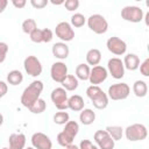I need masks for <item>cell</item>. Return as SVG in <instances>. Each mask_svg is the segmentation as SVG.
I'll list each match as a JSON object with an SVG mask.
<instances>
[{
	"label": "cell",
	"instance_id": "1",
	"mask_svg": "<svg viewBox=\"0 0 149 149\" xmlns=\"http://www.w3.org/2000/svg\"><path fill=\"white\" fill-rule=\"evenodd\" d=\"M43 83L41 80H34L31 81L22 92L21 94V104L22 106H24L26 108H30L34 102H36L40 97H41V93L43 91Z\"/></svg>",
	"mask_w": 149,
	"mask_h": 149
},
{
	"label": "cell",
	"instance_id": "38",
	"mask_svg": "<svg viewBox=\"0 0 149 149\" xmlns=\"http://www.w3.org/2000/svg\"><path fill=\"white\" fill-rule=\"evenodd\" d=\"M49 3L48 0H30V5L36 9H42Z\"/></svg>",
	"mask_w": 149,
	"mask_h": 149
},
{
	"label": "cell",
	"instance_id": "14",
	"mask_svg": "<svg viewBox=\"0 0 149 149\" xmlns=\"http://www.w3.org/2000/svg\"><path fill=\"white\" fill-rule=\"evenodd\" d=\"M31 147L35 149H51L52 148V142L50 137L41 132H36L31 135Z\"/></svg>",
	"mask_w": 149,
	"mask_h": 149
},
{
	"label": "cell",
	"instance_id": "25",
	"mask_svg": "<svg viewBox=\"0 0 149 149\" xmlns=\"http://www.w3.org/2000/svg\"><path fill=\"white\" fill-rule=\"evenodd\" d=\"M90 71H91V68L86 64V63H80L77 65L76 68V78L78 80H88V77H90Z\"/></svg>",
	"mask_w": 149,
	"mask_h": 149
},
{
	"label": "cell",
	"instance_id": "33",
	"mask_svg": "<svg viewBox=\"0 0 149 149\" xmlns=\"http://www.w3.org/2000/svg\"><path fill=\"white\" fill-rule=\"evenodd\" d=\"M30 41L34 43H43V37H42V29L36 28L31 34H29Z\"/></svg>",
	"mask_w": 149,
	"mask_h": 149
},
{
	"label": "cell",
	"instance_id": "2",
	"mask_svg": "<svg viewBox=\"0 0 149 149\" xmlns=\"http://www.w3.org/2000/svg\"><path fill=\"white\" fill-rule=\"evenodd\" d=\"M86 95L92 101L94 108L97 109H105L108 106V97L102 91V88L98 85H90L86 88Z\"/></svg>",
	"mask_w": 149,
	"mask_h": 149
},
{
	"label": "cell",
	"instance_id": "24",
	"mask_svg": "<svg viewBox=\"0 0 149 149\" xmlns=\"http://www.w3.org/2000/svg\"><path fill=\"white\" fill-rule=\"evenodd\" d=\"M61 84H62V87H63L66 92H68V91L72 92V91H74V90L78 88L79 80L76 78V76H73V74H68L66 78H65Z\"/></svg>",
	"mask_w": 149,
	"mask_h": 149
},
{
	"label": "cell",
	"instance_id": "19",
	"mask_svg": "<svg viewBox=\"0 0 149 149\" xmlns=\"http://www.w3.org/2000/svg\"><path fill=\"white\" fill-rule=\"evenodd\" d=\"M85 102L81 95L79 94H73L71 97H69L68 99V108L73 111V112H80L81 109H84Z\"/></svg>",
	"mask_w": 149,
	"mask_h": 149
},
{
	"label": "cell",
	"instance_id": "36",
	"mask_svg": "<svg viewBox=\"0 0 149 149\" xmlns=\"http://www.w3.org/2000/svg\"><path fill=\"white\" fill-rule=\"evenodd\" d=\"M140 72L144 77H149V58H146L142 63H140Z\"/></svg>",
	"mask_w": 149,
	"mask_h": 149
},
{
	"label": "cell",
	"instance_id": "22",
	"mask_svg": "<svg viewBox=\"0 0 149 149\" xmlns=\"http://www.w3.org/2000/svg\"><path fill=\"white\" fill-rule=\"evenodd\" d=\"M133 93L137 97V98H143L147 95L148 93V85L144 80H135L133 84Z\"/></svg>",
	"mask_w": 149,
	"mask_h": 149
},
{
	"label": "cell",
	"instance_id": "27",
	"mask_svg": "<svg viewBox=\"0 0 149 149\" xmlns=\"http://www.w3.org/2000/svg\"><path fill=\"white\" fill-rule=\"evenodd\" d=\"M105 130L114 141H120L123 136V128L121 126H107Z\"/></svg>",
	"mask_w": 149,
	"mask_h": 149
},
{
	"label": "cell",
	"instance_id": "28",
	"mask_svg": "<svg viewBox=\"0 0 149 149\" xmlns=\"http://www.w3.org/2000/svg\"><path fill=\"white\" fill-rule=\"evenodd\" d=\"M52 120L56 125H61V126H64L69 120H70V115L68 112L65 111H59V112H56L52 116Z\"/></svg>",
	"mask_w": 149,
	"mask_h": 149
},
{
	"label": "cell",
	"instance_id": "10",
	"mask_svg": "<svg viewBox=\"0 0 149 149\" xmlns=\"http://www.w3.org/2000/svg\"><path fill=\"white\" fill-rule=\"evenodd\" d=\"M93 140L98 149H114L115 147V141L108 135V133L105 129L97 130L93 135Z\"/></svg>",
	"mask_w": 149,
	"mask_h": 149
},
{
	"label": "cell",
	"instance_id": "42",
	"mask_svg": "<svg viewBox=\"0 0 149 149\" xmlns=\"http://www.w3.org/2000/svg\"><path fill=\"white\" fill-rule=\"evenodd\" d=\"M7 5H8V1L7 0H0V14L5 12Z\"/></svg>",
	"mask_w": 149,
	"mask_h": 149
},
{
	"label": "cell",
	"instance_id": "7",
	"mask_svg": "<svg viewBox=\"0 0 149 149\" xmlns=\"http://www.w3.org/2000/svg\"><path fill=\"white\" fill-rule=\"evenodd\" d=\"M23 68L27 74H29L30 77H38L42 71H43V66L41 61L36 57V56H27L23 61Z\"/></svg>",
	"mask_w": 149,
	"mask_h": 149
},
{
	"label": "cell",
	"instance_id": "32",
	"mask_svg": "<svg viewBox=\"0 0 149 149\" xmlns=\"http://www.w3.org/2000/svg\"><path fill=\"white\" fill-rule=\"evenodd\" d=\"M57 142H58V144L61 147L66 148V147L73 144V139H71L70 136H68L64 132H61V133L57 134Z\"/></svg>",
	"mask_w": 149,
	"mask_h": 149
},
{
	"label": "cell",
	"instance_id": "12",
	"mask_svg": "<svg viewBox=\"0 0 149 149\" xmlns=\"http://www.w3.org/2000/svg\"><path fill=\"white\" fill-rule=\"evenodd\" d=\"M106 47L107 50L109 52H112L115 56H122L126 54L127 51V44L123 40H121L118 36H112L107 40L106 42Z\"/></svg>",
	"mask_w": 149,
	"mask_h": 149
},
{
	"label": "cell",
	"instance_id": "35",
	"mask_svg": "<svg viewBox=\"0 0 149 149\" xmlns=\"http://www.w3.org/2000/svg\"><path fill=\"white\" fill-rule=\"evenodd\" d=\"M42 37H43V43H49L52 41L54 38V33L51 29L49 28H44L42 29Z\"/></svg>",
	"mask_w": 149,
	"mask_h": 149
},
{
	"label": "cell",
	"instance_id": "4",
	"mask_svg": "<svg viewBox=\"0 0 149 149\" xmlns=\"http://www.w3.org/2000/svg\"><path fill=\"white\" fill-rule=\"evenodd\" d=\"M87 27L90 28V30H92L93 33L98 34V35H102L108 30V22L105 19V16H102L101 14H92L88 16V19L86 20Z\"/></svg>",
	"mask_w": 149,
	"mask_h": 149
},
{
	"label": "cell",
	"instance_id": "20",
	"mask_svg": "<svg viewBox=\"0 0 149 149\" xmlns=\"http://www.w3.org/2000/svg\"><path fill=\"white\" fill-rule=\"evenodd\" d=\"M85 58H86V64H87L88 66H90V65H92V66L99 65V63H100V61H101V52H100L99 49L92 48V49H90V50L86 52Z\"/></svg>",
	"mask_w": 149,
	"mask_h": 149
},
{
	"label": "cell",
	"instance_id": "29",
	"mask_svg": "<svg viewBox=\"0 0 149 149\" xmlns=\"http://www.w3.org/2000/svg\"><path fill=\"white\" fill-rule=\"evenodd\" d=\"M86 23V17L81 14V13H74L72 16H71V20H70V24L71 27L73 28H80L83 27L84 24Z\"/></svg>",
	"mask_w": 149,
	"mask_h": 149
},
{
	"label": "cell",
	"instance_id": "6",
	"mask_svg": "<svg viewBox=\"0 0 149 149\" xmlns=\"http://www.w3.org/2000/svg\"><path fill=\"white\" fill-rule=\"evenodd\" d=\"M144 13L141 7L139 6H125L121 9V19L132 22V23H137L143 20Z\"/></svg>",
	"mask_w": 149,
	"mask_h": 149
},
{
	"label": "cell",
	"instance_id": "43",
	"mask_svg": "<svg viewBox=\"0 0 149 149\" xmlns=\"http://www.w3.org/2000/svg\"><path fill=\"white\" fill-rule=\"evenodd\" d=\"M64 1H65V0H61V1H55V0H51L50 2H51L52 5H64Z\"/></svg>",
	"mask_w": 149,
	"mask_h": 149
},
{
	"label": "cell",
	"instance_id": "17",
	"mask_svg": "<svg viewBox=\"0 0 149 149\" xmlns=\"http://www.w3.org/2000/svg\"><path fill=\"white\" fill-rule=\"evenodd\" d=\"M26 135L22 133H13L8 137V143L10 149H24L26 147Z\"/></svg>",
	"mask_w": 149,
	"mask_h": 149
},
{
	"label": "cell",
	"instance_id": "45",
	"mask_svg": "<svg viewBox=\"0 0 149 149\" xmlns=\"http://www.w3.org/2000/svg\"><path fill=\"white\" fill-rule=\"evenodd\" d=\"M143 17L146 19V24H147V26H149V23H148V19H149V13H147V14H146V15H144Z\"/></svg>",
	"mask_w": 149,
	"mask_h": 149
},
{
	"label": "cell",
	"instance_id": "46",
	"mask_svg": "<svg viewBox=\"0 0 149 149\" xmlns=\"http://www.w3.org/2000/svg\"><path fill=\"white\" fill-rule=\"evenodd\" d=\"M2 123H3V115L0 113V126H2Z\"/></svg>",
	"mask_w": 149,
	"mask_h": 149
},
{
	"label": "cell",
	"instance_id": "48",
	"mask_svg": "<svg viewBox=\"0 0 149 149\" xmlns=\"http://www.w3.org/2000/svg\"><path fill=\"white\" fill-rule=\"evenodd\" d=\"M2 149H10V148H9V147H3Z\"/></svg>",
	"mask_w": 149,
	"mask_h": 149
},
{
	"label": "cell",
	"instance_id": "30",
	"mask_svg": "<svg viewBox=\"0 0 149 149\" xmlns=\"http://www.w3.org/2000/svg\"><path fill=\"white\" fill-rule=\"evenodd\" d=\"M21 28H22V31L24 34H31L37 28V24H36V21L34 19H26L22 22Z\"/></svg>",
	"mask_w": 149,
	"mask_h": 149
},
{
	"label": "cell",
	"instance_id": "31",
	"mask_svg": "<svg viewBox=\"0 0 149 149\" xmlns=\"http://www.w3.org/2000/svg\"><path fill=\"white\" fill-rule=\"evenodd\" d=\"M45 109H47V102H45L42 98H40L36 102H34V105L29 108V111H30L33 114H41V113H43Z\"/></svg>",
	"mask_w": 149,
	"mask_h": 149
},
{
	"label": "cell",
	"instance_id": "21",
	"mask_svg": "<svg viewBox=\"0 0 149 149\" xmlns=\"http://www.w3.org/2000/svg\"><path fill=\"white\" fill-rule=\"evenodd\" d=\"M95 120V113L93 112V109L91 108H84L80 111L79 114V121L81 125L84 126H90L94 122Z\"/></svg>",
	"mask_w": 149,
	"mask_h": 149
},
{
	"label": "cell",
	"instance_id": "26",
	"mask_svg": "<svg viewBox=\"0 0 149 149\" xmlns=\"http://www.w3.org/2000/svg\"><path fill=\"white\" fill-rule=\"evenodd\" d=\"M68 136H70L71 139L74 140V137L77 136L78 132H79V125L77 121H72V120H69L65 125H64V129L62 130Z\"/></svg>",
	"mask_w": 149,
	"mask_h": 149
},
{
	"label": "cell",
	"instance_id": "47",
	"mask_svg": "<svg viewBox=\"0 0 149 149\" xmlns=\"http://www.w3.org/2000/svg\"><path fill=\"white\" fill-rule=\"evenodd\" d=\"M24 149H35V148H33V147H28V148H24Z\"/></svg>",
	"mask_w": 149,
	"mask_h": 149
},
{
	"label": "cell",
	"instance_id": "34",
	"mask_svg": "<svg viewBox=\"0 0 149 149\" xmlns=\"http://www.w3.org/2000/svg\"><path fill=\"white\" fill-rule=\"evenodd\" d=\"M79 5H80L79 0H65L64 1V7L69 12H73L76 9H78Z\"/></svg>",
	"mask_w": 149,
	"mask_h": 149
},
{
	"label": "cell",
	"instance_id": "41",
	"mask_svg": "<svg viewBox=\"0 0 149 149\" xmlns=\"http://www.w3.org/2000/svg\"><path fill=\"white\" fill-rule=\"evenodd\" d=\"M12 3H13V6L15 8L21 9V8H23L27 5V1L26 0H12Z\"/></svg>",
	"mask_w": 149,
	"mask_h": 149
},
{
	"label": "cell",
	"instance_id": "9",
	"mask_svg": "<svg viewBox=\"0 0 149 149\" xmlns=\"http://www.w3.org/2000/svg\"><path fill=\"white\" fill-rule=\"evenodd\" d=\"M55 34L61 40V42H64V43L70 42L74 38V30L71 27V24L66 21H62L56 24Z\"/></svg>",
	"mask_w": 149,
	"mask_h": 149
},
{
	"label": "cell",
	"instance_id": "11",
	"mask_svg": "<svg viewBox=\"0 0 149 149\" xmlns=\"http://www.w3.org/2000/svg\"><path fill=\"white\" fill-rule=\"evenodd\" d=\"M125 66L122 59L119 57H112L107 62V72L114 79H121L125 76Z\"/></svg>",
	"mask_w": 149,
	"mask_h": 149
},
{
	"label": "cell",
	"instance_id": "18",
	"mask_svg": "<svg viewBox=\"0 0 149 149\" xmlns=\"http://www.w3.org/2000/svg\"><path fill=\"white\" fill-rule=\"evenodd\" d=\"M125 69L129 70V71H135L139 69L140 66V57L136 54H127L122 61Z\"/></svg>",
	"mask_w": 149,
	"mask_h": 149
},
{
	"label": "cell",
	"instance_id": "3",
	"mask_svg": "<svg viewBox=\"0 0 149 149\" xmlns=\"http://www.w3.org/2000/svg\"><path fill=\"white\" fill-rule=\"evenodd\" d=\"M125 136L128 141L130 142H137V141H143L148 136V130L147 127L143 123H133L126 127L123 130Z\"/></svg>",
	"mask_w": 149,
	"mask_h": 149
},
{
	"label": "cell",
	"instance_id": "16",
	"mask_svg": "<svg viewBox=\"0 0 149 149\" xmlns=\"http://www.w3.org/2000/svg\"><path fill=\"white\" fill-rule=\"evenodd\" d=\"M51 52H52L55 58H57V59L63 62V59H66L69 57L70 49H69L66 43H64V42H56V43H54V45L51 48Z\"/></svg>",
	"mask_w": 149,
	"mask_h": 149
},
{
	"label": "cell",
	"instance_id": "23",
	"mask_svg": "<svg viewBox=\"0 0 149 149\" xmlns=\"http://www.w3.org/2000/svg\"><path fill=\"white\" fill-rule=\"evenodd\" d=\"M7 84L12 86H17L23 81V74L20 70H12L7 73Z\"/></svg>",
	"mask_w": 149,
	"mask_h": 149
},
{
	"label": "cell",
	"instance_id": "5",
	"mask_svg": "<svg viewBox=\"0 0 149 149\" xmlns=\"http://www.w3.org/2000/svg\"><path fill=\"white\" fill-rule=\"evenodd\" d=\"M129 93H130V87L128 86V84H126V83H116V84H112L108 87V91H107L106 94H107L108 99L118 101V100L127 99Z\"/></svg>",
	"mask_w": 149,
	"mask_h": 149
},
{
	"label": "cell",
	"instance_id": "15",
	"mask_svg": "<svg viewBox=\"0 0 149 149\" xmlns=\"http://www.w3.org/2000/svg\"><path fill=\"white\" fill-rule=\"evenodd\" d=\"M108 72L107 69L104 68L102 65H95L91 69L90 71V77H88V81L91 83V85H98L104 83L107 79Z\"/></svg>",
	"mask_w": 149,
	"mask_h": 149
},
{
	"label": "cell",
	"instance_id": "13",
	"mask_svg": "<svg viewBox=\"0 0 149 149\" xmlns=\"http://www.w3.org/2000/svg\"><path fill=\"white\" fill-rule=\"evenodd\" d=\"M68 76V66L64 62L58 61L52 63L51 68H50V77L56 83H62Z\"/></svg>",
	"mask_w": 149,
	"mask_h": 149
},
{
	"label": "cell",
	"instance_id": "37",
	"mask_svg": "<svg viewBox=\"0 0 149 149\" xmlns=\"http://www.w3.org/2000/svg\"><path fill=\"white\" fill-rule=\"evenodd\" d=\"M8 52V44L6 42H0V64L5 62Z\"/></svg>",
	"mask_w": 149,
	"mask_h": 149
},
{
	"label": "cell",
	"instance_id": "40",
	"mask_svg": "<svg viewBox=\"0 0 149 149\" xmlns=\"http://www.w3.org/2000/svg\"><path fill=\"white\" fill-rule=\"evenodd\" d=\"M7 91H8V85H7V83L3 81V80H0V99L6 95Z\"/></svg>",
	"mask_w": 149,
	"mask_h": 149
},
{
	"label": "cell",
	"instance_id": "8",
	"mask_svg": "<svg viewBox=\"0 0 149 149\" xmlns=\"http://www.w3.org/2000/svg\"><path fill=\"white\" fill-rule=\"evenodd\" d=\"M50 99L54 102L55 107L58 111H66L68 109V92L63 87H56L52 90L50 94Z\"/></svg>",
	"mask_w": 149,
	"mask_h": 149
},
{
	"label": "cell",
	"instance_id": "44",
	"mask_svg": "<svg viewBox=\"0 0 149 149\" xmlns=\"http://www.w3.org/2000/svg\"><path fill=\"white\" fill-rule=\"evenodd\" d=\"M65 149H79V148H78V147H77L76 144H71V146H69V147H66Z\"/></svg>",
	"mask_w": 149,
	"mask_h": 149
},
{
	"label": "cell",
	"instance_id": "39",
	"mask_svg": "<svg viewBox=\"0 0 149 149\" xmlns=\"http://www.w3.org/2000/svg\"><path fill=\"white\" fill-rule=\"evenodd\" d=\"M79 149H98L95 144H93L90 140H81L79 143Z\"/></svg>",
	"mask_w": 149,
	"mask_h": 149
}]
</instances>
